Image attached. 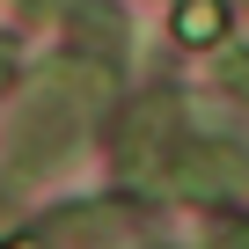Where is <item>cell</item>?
I'll use <instances>...</instances> for the list:
<instances>
[{"mask_svg":"<svg viewBox=\"0 0 249 249\" xmlns=\"http://www.w3.org/2000/svg\"><path fill=\"white\" fill-rule=\"evenodd\" d=\"M169 191H183V198H249V161L220 140H191L169 161Z\"/></svg>","mask_w":249,"mask_h":249,"instance_id":"6da1fadb","label":"cell"},{"mask_svg":"<svg viewBox=\"0 0 249 249\" xmlns=\"http://www.w3.org/2000/svg\"><path fill=\"white\" fill-rule=\"evenodd\" d=\"M227 30V8H220V0H183V8H176V37L183 44H213Z\"/></svg>","mask_w":249,"mask_h":249,"instance_id":"7a4b0ae2","label":"cell"},{"mask_svg":"<svg viewBox=\"0 0 249 249\" xmlns=\"http://www.w3.org/2000/svg\"><path fill=\"white\" fill-rule=\"evenodd\" d=\"M220 73H227V88H242V95H249V52H227V59H220Z\"/></svg>","mask_w":249,"mask_h":249,"instance_id":"3957f363","label":"cell"}]
</instances>
